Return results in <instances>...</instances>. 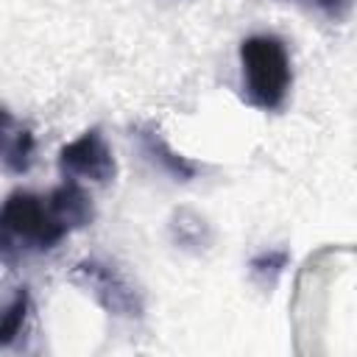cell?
Here are the masks:
<instances>
[{
	"mask_svg": "<svg viewBox=\"0 0 357 357\" xmlns=\"http://www.w3.org/2000/svg\"><path fill=\"white\" fill-rule=\"evenodd\" d=\"M3 248L6 254L17 251H53L73 229L53 204L50 192L36 195L28 190H17L6 198L0 209Z\"/></svg>",
	"mask_w": 357,
	"mask_h": 357,
	"instance_id": "6da1fadb",
	"label": "cell"
},
{
	"mask_svg": "<svg viewBox=\"0 0 357 357\" xmlns=\"http://www.w3.org/2000/svg\"><path fill=\"white\" fill-rule=\"evenodd\" d=\"M243 95L254 109L276 112L290 92L293 70L287 47L273 33H254L240 42Z\"/></svg>",
	"mask_w": 357,
	"mask_h": 357,
	"instance_id": "7a4b0ae2",
	"label": "cell"
},
{
	"mask_svg": "<svg viewBox=\"0 0 357 357\" xmlns=\"http://www.w3.org/2000/svg\"><path fill=\"white\" fill-rule=\"evenodd\" d=\"M59 170L64 178H73V181L106 184L114 178L117 165L103 134L98 128H86L59 151Z\"/></svg>",
	"mask_w": 357,
	"mask_h": 357,
	"instance_id": "3957f363",
	"label": "cell"
},
{
	"mask_svg": "<svg viewBox=\"0 0 357 357\" xmlns=\"http://www.w3.org/2000/svg\"><path fill=\"white\" fill-rule=\"evenodd\" d=\"M75 279L84 282V287H89V293L98 298V304L103 310H109L112 315H123V318H137L142 312V301L137 296V290L126 282V276L98 259H84L75 265Z\"/></svg>",
	"mask_w": 357,
	"mask_h": 357,
	"instance_id": "277c9868",
	"label": "cell"
},
{
	"mask_svg": "<svg viewBox=\"0 0 357 357\" xmlns=\"http://www.w3.org/2000/svg\"><path fill=\"white\" fill-rule=\"evenodd\" d=\"M137 137H139L142 151H145V153H148L165 173H170V176L178 178V181H187V178L195 176V165L187 162L181 153H176V151L167 145V139H165L156 128H139Z\"/></svg>",
	"mask_w": 357,
	"mask_h": 357,
	"instance_id": "5b68a950",
	"label": "cell"
},
{
	"mask_svg": "<svg viewBox=\"0 0 357 357\" xmlns=\"http://www.w3.org/2000/svg\"><path fill=\"white\" fill-rule=\"evenodd\" d=\"M33 159V134L31 128H14L11 114H6L3 126V162L11 173H25Z\"/></svg>",
	"mask_w": 357,
	"mask_h": 357,
	"instance_id": "8992f818",
	"label": "cell"
},
{
	"mask_svg": "<svg viewBox=\"0 0 357 357\" xmlns=\"http://www.w3.org/2000/svg\"><path fill=\"white\" fill-rule=\"evenodd\" d=\"M28 310H31V296L25 287L17 290V296L6 304L3 310V318H0V346H11L14 337L22 332L25 326V318H28Z\"/></svg>",
	"mask_w": 357,
	"mask_h": 357,
	"instance_id": "52a82bcc",
	"label": "cell"
},
{
	"mask_svg": "<svg viewBox=\"0 0 357 357\" xmlns=\"http://www.w3.org/2000/svg\"><path fill=\"white\" fill-rule=\"evenodd\" d=\"M284 262H287V254H284V251H262L259 257H254L251 273H254V276H268V271H271V276L276 279V276L282 273Z\"/></svg>",
	"mask_w": 357,
	"mask_h": 357,
	"instance_id": "ba28073f",
	"label": "cell"
},
{
	"mask_svg": "<svg viewBox=\"0 0 357 357\" xmlns=\"http://www.w3.org/2000/svg\"><path fill=\"white\" fill-rule=\"evenodd\" d=\"M315 3H318V6H324V8H329V11H337L346 0H315Z\"/></svg>",
	"mask_w": 357,
	"mask_h": 357,
	"instance_id": "9c48e42d",
	"label": "cell"
}]
</instances>
